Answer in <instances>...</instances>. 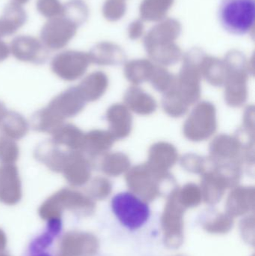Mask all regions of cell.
Listing matches in <instances>:
<instances>
[{"mask_svg": "<svg viewBox=\"0 0 255 256\" xmlns=\"http://www.w3.org/2000/svg\"><path fill=\"white\" fill-rule=\"evenodd\" d=\"M21 188L20 177L14 164L1 166L0 168V194L3 196L18 195Z\"/></svg>", "mask_w": 255, "mask_h": 256, "instance_id": "cell-24", "label": "cell"}, {"mask_svg": "<svg viewBox=\"0 0 255 256\" xmlns=\"http://www.w3.org/2000/svg\"><path fill=\"white\" fill-rule=\"evenodd\" d=\"M255 0H222L219 19L223 28L235 34L248 33L254 26Z\"/></svg>", "mask_w": 255, "mask_h": 256, "instance_id": "cell-2", "label": "cell"}, {"mask_svg": "<svg viewBox=\"0 0 255 256\" xmlns=\"http://www.w3.org/2000/svg\"><path fill=\"white\" fill-rule=\"evenodd\" d=\"M124 102L131 110L142 116L151 115L157 106L154 98L137 86L128 88L124 94Z\"/></svg>", "mask_w": 255, "mask_h": 256, "instance_id": "cell-21", "label": "cell"}, {"mask_svg": "<svg viewBox=\"0 0 255 256\" xmlns=\"http://www.w3.org/2000/svg\"><path fill=\"white\" fill-rule=\"evenodd\" d=\"M7 110L6 108L5 105L2 103V102H0V124H1V122L4 120L5 116L7 115Z\"/></svg>", "mask_w": 255, "mask_h": 256, "instance_id": "cell-40", "label": "cell"}, {"mask_svg": "<svg viewBox=\"0 0 255 256\" xmlns=\"http://www.w3.org/2000/svg\"><path fill=\"white\" fill-rule=\"evenodd\" d=\"M154 66L148 61L131 62L126 66V78L134 85H139L149 80L154 70Z\"/></svg>", "mask_w": 255, "mask_h": 256, "instance_id": "cell-28", "label": "cell"}, {"mask_svg": "<svg viewBox=\"0 0 255 256\" xmlns=\"http://www.w3.org/2000/svg\"><path fill=\"white\" fill-rule=\"evenodd\" d=\"M64 225L58 216L46 220L44 226L30 240L22 256H58Z\"/></svg>", "mask_w": 255, "mask_h": 256, "instance_id": "cell-4", "label": "cell"}, {"mask_svg": "<svg viewBox=\"0 0 255 256\" xmlns=\"http://www.w3.org/2000/svg\"><path fill=\"white\" fill-rule=\"evenodd\" d=\"M178 200L183 206H197L202 198V191L197 185L187 184L181 190H177Z\"/></svg>", "mask_w": 255, "mask_h": 256, "instance_id": "cell-34", "label": "cell"}, {"mask_svg": "<svg viewBox=\"0 0 255 256\" xmlns=\"http://www.w3.org/2000/svg\"><path fill=\"white\" fill-rule=\"evenodd\" d=\"M115 138L109 130H93L85 134L82 152L91 156L103 154L113 146Z\"/></svg>", "mask_w": 255, "mask_h": 256, "instance_id": "cell-22", "label": "cell"}, {"mask_svg": "<svg viewBox=\"0 0 255 256\" xmlns=\"http://www.w3.org/2000/svg\"><path fill=\"white\" fill-rule=\"evenodd\" d=\"M19 156V149L14 140L0 134V162L14 164Z\"/></svg>", "mask_w": 255, "mask_h": 256, "instance_id": "cell-32", "label": "cell"}, {"mask_svg": "<svg viewBox=\"0 0 255 256\" xmlns=\"http://www.w3.org/2000/svg\"><path fill=\"white\" fill-rule=\"evenodd\" d=\"M217 111L210 102L199 104L192 111L184 126V134L190 141L208 140L217 130Z\"/></svg>", "mask_w": 255, "mask_h": 256, "instance_id": "cell-5", "label": "cell"}, {"mask_svg": "<svg viewBox=\"0 0 255 256\" xmlns=\"http://www.w3.org/2000/svg\"><path fill=\"white\" fill-rule=\"evenodd\" d=\"M108 85L107 76L103 72H96L87 76L77 87L81 96L87 103L100 99L106 92Z\"/></svg>", "mask_w": 255, "mask_h": 256, "instance_id": "cell-20", "label": "cell"}, {"mask_svg": "<svg viewBox=\"0 0 255 256\" xmlns=\"http://www.w3.org/2000/svg\"><path fill=\"white\" fill-rule=\"evenodd\" d=\"M88 14V8L82 0H70L63 4L61 15L73 21L78 26L85 22Z\"/></svg>", "mask_w": 255, "mask_h": 256, "instance_id": "cell-30", "label": "cell"}, {"mask_svg": "<svg viewBox=\"0 0 255 256\" xmlns=\"http://www.w3.org/2000/svg\"><path fill=\"white\" fill-rule=\"evenodd\" d=\"M28 1L29 0H11V2L16 3V4L22 6V4H26Z\"/></svg>", "mask_w": 255, "mask_h": 256, "instance_id": "cell-41", "label": "cell"}, {"mask_svg": "<svg viewBox=\"0 0 255 256\" xmlns=\"http://www.w3.org/2000/svg\"><path fill=\"white\" fill-rule=\"evenodd\" d=\"M178 156V152L173 144L160 142L151 146L146 164L154 172L169 174L168 172L176 164Z\"/></svg>", "mask_w": 255, "mask_h": 256, "instance_id": "cell-13", "label": "cell"}, {"mask_svg": "<svg viewBox=\"0 0 255 256\" xmlns=\"http://www.w3.org/2000/svg\"><path fill=\"white\" fill-rule=\"evenodd\" d=\"M89 56L76 50H65L55 55L50 63L51 70L63 80H77L82 78L88 66Z\"/></svg>", "mask_w": 255, "mask_h": 256, "instance_id": "cell-7", "label": "cell"}, {"mask_svg": "<svg viewBox=\"0 0 255 256\" xmlns=\"http://www.w3.org/2000/svg\"><path fill=\"white\" fill-rule=\"evenodd\" d=\"M59 147L52 140H46L37 146L34 150V156L51 171L61 173L69 150H61Z\"/></svg>", "mask_w": 255, "mask_h": 256, "instance_id": "cell-15", "label": "cell"}, {"mask_svg": "<svg viewBox=\"0 0 255 256\" xmlns=\"http://www.w3.org/2000/svg\"><path fill=\"white\" fill-rule=\"evenodd\" d=\"M85 104L78 87H70L55 96L46 108L36 112L31 118V126L34 130L51 134L67 118L82 112Z\"/></svg>", "mask_w": 255, "mask_h": 256, "instance_id": "cell-1", "label": "cell"}, {"mask_svg": "<svg viewBox=\"0 0 255 256\" xmlns=\"http://www.w3.org/2000/svg\"><path fill=\"white\" fill-rule=\"evenodd\" d=\"M150 80L156 90L163 93L169 91L176 82V79L163 68H154Z\"/></svg>", "mask_w": 255, "mask_h": 256, "instance_id": "cell-33", "label": "cell"}, {"mask_svg": "<svg viewBox=\"0 0 255 256\" xmlns=\"http://www.w3.org/2000/svg\"><path fill=\"white\" fill-rule=\"evenodd\" d=\"M254 200V188L241 186L231 192L228 200V208L232 213H244L253 207Z\"/></svg>", "mask_w": 255, "mask_h": 256, "instance_id": "cell-26", "label": "cell"}, {"mask_svg": "<svg viewBox=\"0 0 255 256\" xmlns=\"http://www.w3.org/2000/svg\"><path fill=\"white\" fill-rule=\"evenodd\" d=\"M112 209L123 226L130 231L143 226L151 215L148 204L130 192L115 196L112 200Z\"/></svg>", "mask_w": 255, "mask_h": 256, "instance_id": "cell-3", "label": "cell"}, {"mask_svg": "<svg viewBox=\"0 0 255 256\" xmlns=\"http://www.w3.org/2000/svg\"><path fill=\"white\" fill-rule=\"evenodd\" d=\"M10 54V48L7 46V44L0 39V62L7 60Z\"/></svg>", "mask_w": 255, "mask_h": 256, "instance_id": "cell-39", "label": "cell"}, {"mask_svg": "<svg viewBox=\"0 0 255 256\" xmlns=\"http://www.w3.org/2000/svg\"><path fill=\"white\" fill-rule=\"evenodd\" d=\"M210 152L211 159L214 162L238 161L241 155H243V147L236 136L222 134L213 140L210 146Z\"/></svg>", "mask_w": 255, "mask_h": 256, "instance_id": "cell-14", "label": "cell"}, {"mask_svg": "<svg viewBox=\"0 0 255 256\" xmlns=\"http://www.w3.org/2000/svg\"><path fill=\"white\" fill-rule=\"evenodd\" d=\"M88 56L90 61L99 66L115 64L120 62V57L115 56V49L106 44L94 46Z\"/></svg>", "mask_w": 255, "mask_h": 256, "instance_id": "cell-31", "label": "cell"}, {"mask_svg": "<svg viewBox=\"0 0 255 256\" xmlns=\"http://www.w3.org/2000/svg\"><path fill=\"white\" fill-rule=\"evenodd\" d=\"M27 20L28 16L22 6L13 2L6 4L0 18V39L15 34Z\"/></svg>", "mask_w": 255, "mask_h": 256, "instance_id": "cell-17", "label": "cell"}, {"mask_svg": "<svg viewBox=\"0 0 255 256\" xmlns=\"http://www.w3.org/2000/svg\"><path fill=\"white\" fill-rule=\"evenodd\" d=\"M36 8L42 16L52 19L62 14L63 4L59 0H37Z\"/></svg>", "mask_w": 255, "mask_h": 256, "instance_id": "cell-36", "label": "cell"}, {"mask_svg": "<svg viewBox=\"0 0 255 256\" xmlns=\"http://www.w3.org/2000/svg\"><path fill=\"white\" fill-rule=\"evenodd\" d=\"M199 67L201 74H202L211 85L221 86L225 84L228 74L226 64H223L215 58H207Z\"/></svg>", "mask_w": 255, "mask_h": 256, "instance_id": "cell-25", "label": "cell"}, {"mask_svg": "<svg viewBox=\"0 0 255 256\" xmlns=\"http://www.w3.org/2000/svg\"><path fill=\"white\" fill-rule=\"evenodd\" d=\"M91 162L83 152L69 150L61 173L70 184L82 186L91 178Z\"/></svg>", "mask_w": 255, "mask_h": 256, "instance_id": "cell-12", "label": "cell"}, {"mask_svg": "<svg viewBox=\"0 0 255 256\" xmlns=\"http://www.w3.org/2000/svg\"><path fill=\"white\" fill-rule=\"evenodd\" d=\"M242 129L250 132L255 134V108L254 106H250L246 110L244 116V122H243Z\"/></svg>", "mask_w": 255, "mask_h": 256, "instance_id": "cell-38", "label": "cell"}, {"mask_svg": "<svg viewBox=\"0 0 255 256\" xmlns=\"http://www.w3.org/2000/svg\"><path fill=\"white\" fill-rule=\"evenodd\" d=\"M181 165L190 172L203 174L208 170L210 160L195 154H187L181 159Z\"/></svg>", "mask_w": 255, "mask_h": 256, "instance_id": "cell-35", "label": "cell"}, {"mask_svg": "<svg viewBox=\"0 0 255 256\" xmlns=\"http://www.w3.org/2000/svg\"><path fill=\"white\" fill-rule=\"evenodd\" d=\"M171 179L170 174L154 172L146 164L133 167L126 176L128 188L145 200H153L158 196L161 184Z\"/></svg>", "mask_w": 255, "mask_h": 256, "instance_id": "cell-6", "label": "cell"}, {"mask_svg": "<svg viewBox=\"0 0 255 256\" xmlns=\"http://www.w3.org/2000/svg\"><path fill=\"white\" fill-rule=\"evenodd\" d=\"M130 161L125 154L121 152L108 154L101 162V170L104 174L117 177L128 171Z\"/></svg>", "mask_w": 255, "mask_h": 256, "instance_id": "cell-27", "label": "cell"}, {"mask_svg": "<svg viewBox=\"0 0 255 256\" xmlns=\"http://www.w3.org/2000/svg\"><path fill=\"white\" fill-rule=\"evenodd\" d=\"M10 52L16 60L35 64H44L49 56V50L41 40L29 36H19L10 43Z\"/></svg>", "mask_w": 255, "mask_h": 256, "instance_id": "cell-10", "label": "cell"}, {"mask_svg": "<svg viewBox=\"0 0 255 256\" xmlns=\"http://www.w3.org/2000/svg\"><path fill=\"white\" fill-rule=\"evenodd\" d=\"M51 134V140L58 146H65L70 150L82 152L85 134L74 124L64 123Z\"/></svg>", "mask_w": 255, "mask_h": 256, "instance_id": "cell-19", "label": "cell"}, {"mask_svg": "<svg viewBox=\"0 0 255 256\" xmlns=\"http://www.w3.org/2000/svg\"><path fill=\"white\" fill-rule=\"evenodd\" d=\"M226 66L228 74L225 82V100L229 106L239 108L247 102L248 98V75L244 62H230Z\"/></svg>", "mask_w": 255, "mask_h": 256, "instance_id": "cell-9", "label": "cell"}, {"mask_svg": "<svg viewBox=\"0 0 255 256\" xmlns=\"http://www.w3.org/2000/svg\"><path fill=\"white\" fill-rule=\"evenodd\" d=\"M77 28L76 24L62 15L49 19L40 30V40L48 50L63 49L74 37Z\"/></svg>", "mask_w": 255, "mask_h": 256, "instance_id": "cell-8", "label": "cell"}, {"mask_svg": "<svg viewBox=\"0 0 255 256\" xmlns=\"http://www.w3.org/2000/svg\"><path fill=\"white\" fill-rule=\"evenodd\" d=\"M201 75L199 66L186 63L176 80L175 90L189 106L197 102L200 98Z\"/></svg>", "mask_w": 255, "mask_h": 256, "instance_id": "cell-11", "label": "cell"}, {"mask_svg": "<svg viewBox=\"0 0 255 256\" xmlns=\"http://www.w3.org/2000/svg\"><path fill=\"white\" fill-rule=\"evenodd\" d=\"M106 120L109 124V132L115 140L126 138L131 132L133 118L125 105H112L106 112Z\"/></svg>", "mask_w": 255, "mask_h": 256, "instance_id": "cell-16", "label": "cell"}, {"mask_svg": "<svg viewBox=\"0 0 255 256\" xmlns=\"http://www.w3.org/2000/svg\"><path fill=\"white\" fill-rule=\"evenodd\" d=\"M91 190L96 196L104 198L110 194L112 190V184L107 178L97 177L91 183Z\"/></svg>", "mask_w": 255, "mask_h": 256, "instance_id": "cell-37", "label": "cell"}, {"mask_svg": "<svg viewBox=\"0 0 255 256\" xmlns=\"http://www.w3.org/2000/svg\"><path fill=\"white\" fill-rule=\"evenodd\" d=\"M189 105L180 97L175 88V86L165 93L163 99V108L165 112L172 117H181L187 112Z\"/></svg>", "mask_w": 255, "mask_h": 256, "instance_id": "cell-29", "label": "cell"}, {"mask_svg": "<svg viewBox=\"0 0 255 256\" xmlns=\"http://www.w3.org/2000/svg\"><path fill=\"white\" fill-rule=\"evenodd\" d=\"M201 185L205 201L214 204L220 201L226 189L231 188L227 180L214 168L202 174Z\"/></svg>", "mask_w": 255, "mask_h": 256, "instance_id": "cell-18", "label": "cell"}, {"mask_svg": "<svg viewBox=\"0 0 255 256\" xmlns=\"http://www.w3.org/2000/svg\"><path fill=\"white\" fill-rule=\"evenodd\" d=\"M29 129V126L22 116L14 111H7V115L0 124L2 135L13 140L23 138Z\"/></svg>", "mask_w": 255, "mask_h": 256, "instance_id": "cell-23", "label": "cell"}]
</instances>
